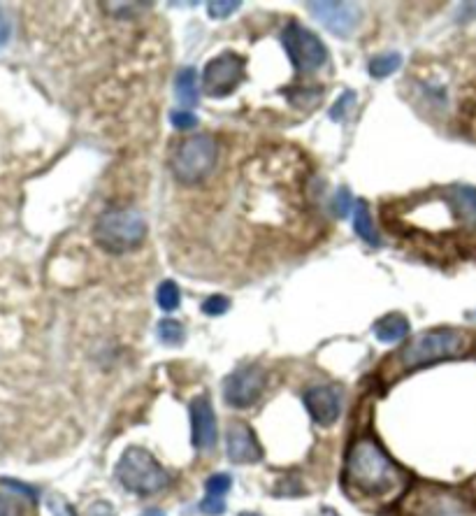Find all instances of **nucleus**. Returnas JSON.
<instances>
[{
  "mask_svg": "<svg viewBox=\"0 0 476 516\" xmlns=\"http://www.w3.org/2000/svg\"><path fill=\"white\" fill-rule=\"evenodd\" d=\"M346 482L358 496L391 500L402 496L409 475L374 437H358L346 454Z\"/></svg>",
  "mask_w": 476,
  "mask_h": 516,
  "instance_id": "nucleus-1",
  "label": "nucleus"
},
{
  "mask_svg": "<svg viewBox=\"0 0 476 516\" xmlns=\"http://www.w3.org/2000/svg\"><path fill=\"white\" fill-rule=\"evenodd\" d=\"M470 347V338L458 328H437V331H428L416 335L405 349L400 351V365L405 370L425 368V365L451 361V358H460L467 354Z\"/></svg>",
  "mask_w": 476,
  "mask_h": 516,
  "instance_id": "nucleus-2",
  "label": "nucleus"
},
{
  "mask_svg": "<svg viewBox=\"0 0 476 516\" xmlns=\"http://www.w3.org/2000/svg\"><path fill=\"white\" fill-rule=\"evenodd\" d=\"M93 238L105 252L126 254L131 249L140 247L147 238V224H144L142 214L135 210H110L96 221L93 228Z\"/></svg>",
  "mask_w": 476,
  "mask_h": 516,
  "instance_id": "nucleus-3",
  "label": "nucleus"
},
{
  "mask_svg": "<svg viewBox=\"0 0 476 516\" xmlns=\"http://www.w3.org/2000/svg\"><path fill=\"white\" fill-rule=\"evenodd\" d=\"M117 479L126 491L137 493V496H151V493L165 489L170 482L168 472L142 447L124 451L117 465Z\"/></svg>",
  "mask_w": 476,
  "mask_h": 516,
  "instance_id": "nucleus-4",
  "label": "nucleus"
},
{
  "mask_svg": "<svg viewBox=\"0 0 476 516\" xmlns=\"http://www.w3.org/2000/svg\"><path fill=\"white\" fill-rule=\"evenodd\" d=\"M216 163V142L209 135L186 140L172 156V172L182 184H198L212 172Z\"/></svg>",
  "mask_w": 476,
  "mask_h": 516,
  "instance_id": "nucleus-5",
  "label": "nucleus"
},
{
  "mask_svg": "<svg viewBox=\"0 0 476 516\" xmlns=\"http://www.w3.org/2000/svg\"><path fill=\"white\" fill-rule=\"evenodd\" d=\"M281 42L298 73H312L328 61L326 45L302 24H288L281 33Z\"/></svg>",
  "mask_w": 476,
  "mask_h": 516,
  "instance_id": "nucleus-6",
  "label": "nucleus"
},
{
  "mask_svg": "<svg viewBox=\"0 0 476 516\" xmlns=\"http://www.w3.org/2000/svg\"><path fill=\"white\" fill-rule=\"evenodd\" d=\"M268 375L261 365H242L223 382V398L230 407H251L263 396Z\"/></svg>",
  "mask_w": 476,
  "mask_h": 516,
  "instance_id": "nucleus-7",
  "label": "nucleus"
},
{
  "mask_svg": "<svg viewBox=\"0 0 476 516\" xmlns=\"http://www.w3.org/2000/svg\"><path fill=\"white\" fill-rule=\"evenodd\" d=\"M244 77V59L240 54L223 52L205 66L203 89L212 98H226Z\"/></svg>",
  "mask_w": 476,
  "mask_h": 516,
  "instance_id": "nucleus-8",
  "label": "nucleus"
},
{
  "mask_svg": "<svg viewBox=\"0 0 476 516\" xmlns=\"http://www.w3.org/2000/svg\"><path fill=\"white\" fill-rule=\"evenodd\" d=\"M309 10H312L314 17L319 19L330 33L340 35V38L351 35L360 24V10L358 5L353 3H340V0L321 3V0H316V3H309Z\"/></svg>",
  "mask_w": 476,
  "mask_h": 516,
  "instance_id": "nucleus-9",
  "label": "nucleus"
},
{
  "mask_svg": "<svg viewBox=\"0 0 476 516\" xmlns=\"http://www.w3.org/2000/svg\"><path fill=\"white\" fill-rule=\"evenodd\" d=\"M305 407L312 414L316 426H333L342 414V389L340 386H312L305 393Z\"/></svg>",
  "mask_w": 476,
  "mask_h": 516,
  "instance_id": "nucleus-10",
  "label": "nucleus"
},
{
  "mask_svg": "<svg viewBox=\"0 0 476 516\" xmlns=\"http://www.w3.org/2000/svg\"><path fill=\"white\" fill-rule=\"evenodd\" d=\"M226 451L230 461L240 465L258 463L263 458V449L256 440V433L251 430V426L244 424V421H235V424L228 426Z\"/></svg>",
  "mask_w": 476,
  "mask_h": 516,
  "instance_id": "nucleus-11",
  "label": "nucleus"
},
{
  "mask_svg": "<svg viewBox=\"0 0 476 516\" xmlns=\"http://www.w3.org/2000/svg\"><path fill=\"white\" fill-rule=\"evenodd\" d=\"M191 428H193V447L209 451L216 447L219 428H216L214 407L207 398H196L191 403Z\"/></svg>",
  "mask_w": 476,
  "mask_h": 516,
  "instance_id": "nucleus-12",
  "label": "nucleus"
},
{
  "mask_svg": "<svg viewBox=\"0 0 476 516\" xmlns=\"http://www.w3.org/2000/svg\"><path fill=\"white\" fill-rule=\"evenodd\" d=\"M407 333L409 321L407 317H402V314H388V317L379 319L377 324H374V335H377V340L386 344L400 342L402 338H407Z\"/></svg>",
  "mask_w": 476,
  "mask_h": 516,
  "instance_id": "nucleus-13",
  "label": "nucleus"
},
{
  "mask_svg": "<svg viewBox=\"0 0 476 516\" xmlns=\"http://www.w3.org/2000/svg\"><path fill=\"white\" fill-rule=\"evenodd\" d=\"M451 205L467 224H476V189L474 186H453Z\"/></svg>",
  "mask_w": 476,
  "mask_h": 516,
  "instance_id": "nucleus-14",
  "label": "nucleus"
},
{
  "mask_svg": "<svg viewBox=\"0 0 476 516\" xmlns=\"http://www.w3.org/2000/svg\"><path fill=\"white\" fill-rule=\"evenodd\" d=\"M353 228H356V233L367 242V245H372V247L381 245L377 228H374V224H372L370 205H367L365 200H358L356 207H353Z\"/></svg>",
  "mask_w": 476,
  "mask_h": 516,
  "instance_id": "nucleus-15",
  "label": "nucleus"
},
{
  "mask_svg": "<svg viewBox=\"0 0 476 516\" xmlns=\"http://www.w3.org/2000/svg\"><path fill=\"white\" fill-rule=\"evenodd\" d=\"M175 93H177V100L182 107H196L198 105L200 91H198V73H196V70L184 68L182 73L177 75Z\"/></svg>",
  "mask_w": 476,
  "mask_h": 516,
  "instance_id": "nucleus-16",
  "label": "nucleus"
},
{
  "mask_svg": "<svg viewBox=\"0 0 476 516\" xmlns=\"http://www.w3.org/2000/svg\"><path fill=\"white\" fill-rule=\"evenodd\" d=\"M402 66V56L398 52H391V54H379L374 56V59L367 63V70H370L372 77H388L393 75L395 70Z\"/></svg>",
  "mask_w": 476,
  "mask_h": 516,
  "instance_id": "nucleus-17",
  "label": "nucleus"
},
{
  "mask_svg": "<svg viewBox=\"0 0 476 516\" xmlns=\"http://www.w3.org/2000/svg\"><path fill=\"white\" fill-rule=\"evenodd\" d=\"M158 305L163 307L165 312H172L179 307V300H182V293H179V286L175 282H163L158 286Z\"/></svg>",
  "mask_w": 476,
  "mask_h": 516,
  "instance_id": "nucleus-18",
  "label": "nucleus"
},
{
  "mask_svg": "<svg viewBox=\"0 0 476 516\" xmlns=\"http://www.w3.org/2000/svg\"><path fill=\"white\" fill-rule=\"evenodd\" d=\"M158 338H161V342L170 344V347H177V344L184 342V328L179 321L165 319L158 324Z\"/></svg>",
  "mask_w": 476,
  "mask_h": 516,
  "instance_id": "nucleus-19",
  "label": "nucleus"
},
{
  "mask_svg": "<svg viewBox=\"0 0 476 516\" xmlns=\"http://www.w3.org/2000/svg\"><path fill=\"white\" fill-rule=\"evenodd\" d=\"M230 486H233V479H230V475H212L205 482V489H207V496H219L223 498L226 493L230 491Z\"/></svg>",
  "mask_w": 476,
  "mask_h": 516,
  "instance_id": "nucleus-20",
  "label": "nucleus"
},
{
  "mask_svg": "<svg viewBox=\"0 0 476 516\" xmlns=\"http://www.w3.org/2000/svg\"><path fill=\"white\" fill-rule=\"evenodd\" d=\"M207 10L212 19H226L235 10H240V3L237 0H212V3H207Z\"/></svg>",
  "mask_w": 476,
  "mask_h": 516,
  "instance_id": "nucleus-21",
  "label": "nucleus"
},
{
  "mask_svg": "<svg viewBox=\"0 0 476 516\" xmlns=\"http://www.w3.org/2000/svg\"><path fill=\"white\" fill-rule=\"evenodd\" d=\"M351 205H353V196L351 191L346 189V186H342L340 191H337V196L333 198V210L340 219H346L351 214Z\"/></svg>",
  "mask_w": 476,
  "mask_h": 516,
  "instance_id": "nucleus-22",
  "label": "nucleus"
},
{
  "mask_svg": "<svg viewBox=\"0 0 476 516\" xmlns=\"http://www.w3.org/2000/svg\"><path fill=\"white\" fill-rule=\"evenodd\" d=\"M353 103H356V93L344 91L342 96H340V100H337V103L333 105V110H330V119L342 121L346 117V112H349L351 107H353Z\"/></svg>",
  "mask_w": 476,
  "mask_h": 516,
  "instance_id": "nucleus-23",
  "label": "nucleus"
},
{
  "mask_svg": "<svg viewBox=\"0 0 476 516\" xmlns=\"http://www.w3.org/2000/svg\"><path fill=\"white\" fill-rule=\"evenodd\" d=\"M170 121L179 131H191V128L198 126V117L189 110H175L170 114Z\"/></svg>",
  "mask_w": 476,
  "mask_h": 516,
  "instance_id": "nucleus-24",
  "label": "nucleus"
},
{
  "mask_svg": "<svg viewBox=\"0 0 476 516\" xmlns=\"http://www.w3.org/2000/svg\"><path fill=\"white\" fill-rule=\"evenodd\" d=\"M230 307V300L228 298H221V296H212L207 298L203 303V312L209 314V317H221V314H226Z\"/></svg>",
  "mask_w": 476,
  "mask_h": 516,
  "instance_id": "nucleus-25",
  "label": "nucleus"
},
{
  "mask_svg": "<svg viewBox=\"0 0 476 516\" xmlns=\"http://www.w3.org/2000/svg\"><path fill=\"white\" fill-rule=\"evenodd\" d=\"M200 512H205L209 516H219L226 512V500L219 496H207L203 503H200Z\"/></svg>",
  "mask_w": 476,
  "mask_h": 516,
  "instance_id": "nucleus-26",
  "label": "nucleus"
},
{
  "mask_svg": "<svg viewBox=\"0 0 476 516\" xmlns=\"http://www.w3.org/2000/svg\"><path fill=\"white\" fill-rule=\"evenodd\" d=\"M7 40H10V21H7L3 7H0V47H5Z\"/></svg>",
  "mask_w": 476,
  "mask_h": 516,
  "instance_id": "nucleus-27",
  "label": "nucleus"
},
{
  "mask_svg": "<svg viewBox=\"0 0 476 516\" xmlns=\"http://www.w3.org/2000/svg\"><path fill=\"white\" fill-rule=\"evenodd\" d=\"M49 507H52L56 516H72V514H70V507H68L66 503H61L59 498H52V500H49Z\"/></svg>",
  "mask_w": 476,
  "mask_h": 516,
  "instance_id": "nucleus-28",
  "label": "nucleus"
},
{
  "mask_svg": "<svg viewBox=\"0 0 476 516\" xmlns=\"http://www.w3.org/2000/svg\"><path fill=\"white\" fill-rule=\"evenodd\" d=\"M91 516H114V507L107 503H98L91 507Z\"/></svg>",
  "mask_w": 476,
  "mask_h": 516,
  "instance_id": "nucleus-29",
  "label": "nucleus"
},
{
  "mask_svg": "<svg viewBox=\"0 0 476 516\" xmlns=\"http://www.w3.org/2000/svg\"><path fill=\"white\" fill-rule=\"evenodd\" d=\"M14 512V507L7 503V500H0V516H17V514H12Z\"/></svg>",
  "mask_w": 476,
  "mask_h": 516,
  "instance_id": "nucleus-30",
  "label": "nucleus"
},
{
  "mask_svg": "<svg viewBox=\"0 0 476 516\" xmlns=\"http://www.w3.org/2000/svg\"><path fill=\"white\" fill-rule=\"evenodd\" d=\"M142 516H165V512H161V510H149V512H144Z\"/></svg>",
  "mask_w": 476,
  "mask_h": 516,
  "instance_id": "nucleus-31",
  "label": "nucleus"
},
{
  "mask_svg": "<svg viewBox=\"0 0 476 516\" xmlns=\"http://www.w3.org/2000/svg\"><path fill=\"white\" fill-rule=\"evenodd\" d=\"M319 516H340V514H337L335 510H321Z\"/></svg>",
  "mask_w": 476,
  "mask_h": 516,
  "instance_id": "nucleus-32",
  "label": "nucleus"
},
{
  "mask_svg": "<svg viewBox=\"0 0 476 516\" xmlns=\"http://www.w3.org/2000/svg\"><path fill=\"white\" fill-rule=\"evenodd\" d=\"M240 516H258V514H254V512H242Z\"/></svg>",
  "mask_w": 476,
  "mask_h": 516,
  "instance_id": "nucleus-33",
  "label": "nucleus"
}]
</instances>
